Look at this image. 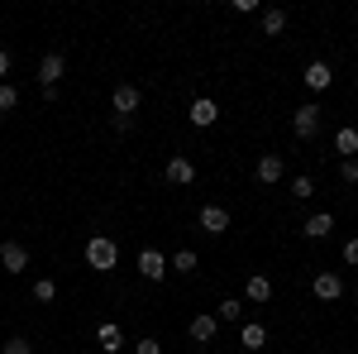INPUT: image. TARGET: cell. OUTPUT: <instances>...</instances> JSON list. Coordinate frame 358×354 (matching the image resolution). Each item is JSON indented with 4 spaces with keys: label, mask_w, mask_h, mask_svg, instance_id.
Here are the masks:
<instances>
[{
    "label": "cell",
    "mask_w": 358,
    "mask_h": 354,
    "mask_svg": "<svg viewBox=\"0 0 358 354\" xmlns=\"http://www.w3.org/2000/svg\"><path fill=\"white\" fill-rule=\"evenodd\" d=\"M115 259H120V249H115V240L110 235H91V240H86V264H91V268H115Z\"/></svg>",
    "instance_id": "obj_1"
},
{
    "label": "cell",
    "mask_w": 358,
    "mask_h": 354,
    "mask_svg": "<svg viewBox=\"0 0 358 354\" xmlns=\"http://www.w3.org/2000/svg\"><path fill=\"white\" fill-rule=\"evenodd\" d=\"M134 110H138V86L134 82H120V86H115V115H124V120H129Z\"/></svg>",
    "instance_id": "obj_4"
},
{
    "label": "cell",
    "mask_w": 358,
    "mask_h": 354,
    "mask_svg": "<svg viewBox=\"0 0 358 354\" xmlns=\"http://www.w3.org/2000/svg\"><path fill=\"white\" fill-rule=\"evenodd\" d=\"M201 230H206V235H224V230H229V211H224V206H206V211H201Z\"/></svg>",
    "instance_id": "obj_6"
},
{
    "label": "cell",
    "mask_w": 358,
    "mask_h": 354,
    "mask_svg": "<svg viewBox=\"0 0 358 354\" xmlns=\"http://www.w3.org/2000/svg\"><path fill=\"white\" fill-rule=\"evenodd\" d=\"M15 106H20V91L10 82H0V110H15Z\"/></svg>",
    "instance_id": "obj_23"
},
{
    "label": "cell",
    "mask_w": 358,
    "mask_h": 354,
    "mask_svg": "<svg viewBox=\"0 0 358 354\" xmlns=\"http://www.w3.org/2000/svg\"><path fill=\"white\" fill-rule=\"evenodd\" d=\"M239 354H248V350H239Z\"/></svg>",
    "instance_id": "obj_30"
},
{
    "label": "cell",
    "mask_w": 358,
    "mask_h": 354,
    "mask_svg": "<svg viewBox=\"0 0 358 354\" xmlns=\"http://www.w3.org/2000/svg\"><path fill=\"white\" fill-rule=\"evenodd\" d=\"M248 301H268L273 297V282H268V278H263V273H253V278H248Z\"/></svg>",
    "instance_id": "obj_18"
},
{
    "label": "cell",
    "mask_w": 358,
    "mask_h": 354,
    "mask_svg": "<svg viewBox=\"0 0 358 354\" xmlns=\"http://www.w3.org/2000/svg\"><path fill=\"white\" fill-rule=\"evenodd\" d=\"M239 316H244V306H239L234 297H224V301H220V311H215V321H239Z\"/></svg>",
    "instance_id": "obj_21"
},
{
    "label": "cell",
    "mask_w": 358,
    "mask_h": 354,
    "mask_svg": "<svg viewBox=\"0 0 358 354\" xmlns=\"http://www.w3.org/2000/svg\"><path fill=\"white\" fill-rule=\"evenodd\" d=\"M215 120H220L215 101H206V96H201V101H192V125H196V130H210Z\"/></svg>",
    "instance_id": "obj_8"
},
{
    "label": "cell",
    "mask_w": 358,
    "mask_h": 354,
    "mask_svg": "<svg viewBox=\"0 0 358 354\" xmlns=\"http://www.w3.org/2000/svg\"><path fill=\"white\" fill-rule=\"evenodd\" d=\"M292 130H296L301 139H310L315 130H320V110H315V106H301L296 115H292Z\"/></svg>",
    "instance_id": "obj_5"
},
{
    "label": "cell",
    "mask_w": 358,
    "mask_h": 354,
    "mask_svg": "<svg viewBox=\"0 0 358 354\" xmlns=\"http://www.w3.org/2000/svg\"><path fill=\"white\" fill-rule=\"evenodd\" d=\"M330 82H334V72L325 62H310V67H306V86H310V91H325Z\"/></svg>",
    "instance_id": "obj_14"
},
{
    "label": "cell",
    "mask_w": 358,
    "mask_h": 354,
    "mask_svg": "<svg viewBox=\"0 0 358 354\" xmlns=\"http://www.w3.org/2000/svg\"><path fill=\"white\" fill-rule=\"evenodd\" d=\"M292 196H315V182H310V177H292Z\"/></svg>",
    "instance_id": "obj_24"
},
{
    "label": "cell",
    "mask_w": 358,
    "mask_h": 354,
    "mask_svg": "<svg viewBox=\"0 0 358 354\" xmlns=\"http://www.w3.org/2000/svg\"><path fill=\"white\" fill-rule=\"evenodd\" d=\"M134 354H163V345H158V340L148 335V340H138V345H134Z\"/></svg>",
    "instance_id": "obj_26"
},
{
    "label": "cell",
    "mask_w": 358,
    "mask_h": 354,
    "mask_svg": "<svg viewBox=\"0 0 358 354\" xmlns=\"http://www.w3.org/2000/svg\"><path fill=\"white\" fill-rule=\"evenodd\" d=\"M339 292H344V282H339V273H320V278H315V297H320V301H334Z\"/></svg>",
    "instance_id": "obj_11"
},
{
    "label": "cell",
    "mask_w": 358,
    "mask_h": 354,
    "mask_svg": "<svg viewBox=\"0 0 358 354\" xmlns=\"http://www.w3.org/2000/svg\"><path fill=\"white\" fill-rule=\"evenodd\" d=\"M167 182H177V187L196 182V163L192 158H172V163H167Z\"/></svg>",
    "instance_id": "obj_10"
},
{
    "label": "cell",
    "mask_w": 358,
    "mask_h": 354,
    "mask_svg": "<svg viewBox=\"0 0 358 354\" xmlns=\"http://www.w3.org/2000/svg\"><path fill=\"white\" fill-rule=\"evenodd\" d=\"M239 340H244V350H263V340H268V326H258V321H248L244 330H239Z\"/></svg>",
    "instance_id": "obj_16"
},
{
    "label": "cell",
    "mask_w": 358,
    "mask_h": 354,
    "mask_svg": "<svg viewBox=\"0 0 358 354\" xmlns=\"http://www.w3.org/2000/svg\"><path fill=\"white\" fill-rule=\"evenodd\" d=\"M57 297V282L53 278H38V282H34V301H53Z\"/></svg>",
    "instance_id": "obj_22"
},
{
    "label": "cell",
    "mask_w": 358,
    "mask_h": 354,
    "mask_svg": "<svg viewBox=\"0 0 358 354\" xmlns=\"http://www.w3.org/2000/svg\"><path fill=\"white\" fill-rule=\"evenodd\" d=\"M62 67H67V62H62V53H48L43 62H38V82H43V91H53V86H57Z\"/></svg>",
    "instance_id": "obj_7"
},
{
    "label": "cell",
    "mask_w": 358,
    "mask_h": 354,
    "mask_svg": "<svg viewBox=\"0 0 358 354\" xmlns=\"http://www.w3.org/2000/svg\"><path fill=\"white\" fill-rule=\"evenodd\" d=\"M354 292H358V287H354Z\"/></svg>",
    "instance_id": "obj_31"
},
{
    "label": "cell",
    "mask_w": 358,
    "mask_h": 354,
    "mask_svg": "<svg viewBox=\"0 0 358 354\" xmlns=\"http://www.w3.org/2000/svg\"><path fill=\"white\" fill-rule=\"evenodd\" d=\"M339 177H344V182H358V158H344V163H339Z\"/></svg>",
    "instance_id": "obj_25"
},
{
    "label": "cell",
    "mask_w": 358,
    "mask_h": 354,
    "mask_svg": "<svg viewBox=\"0 0 358 354\" xmlns=\"http://www.w3.org/2000/svg\"><path fill=\"white\" fill-rule=\"evenodd\" d=\"M5 72H10V53H0V77H5Z\"/></svg>",
    "instance_id": "obj_29"
},
{
    "label": "cell",
    "mask_w": 358,
    "mask_h": 354,
    "mask_svg": "<svg viewBox=\"0 0 358 354\" xmlns=\"http://www.w3.org/2000/svg\"><path fill=\"white\" fill-rule=\"evenodd\" d=\"M0 268L5 273H24L29 268V249L15 245V240H5V245H0Z\"/></svg>",
    "instance_id": "obj_2"
},
{
    "label": "cell",
    "mask_w": 358,
    "mask_h": 354,
    "mask_svg": "<svg viewBox=\"0 0 358 354\" xmlns=\"http://www.w3.org/2000/svg\"><path fill=\"white\" fill-rule=\"evenodd\" d=\"M344 264H354V268H358V240H349V245H344Z\"/></svg>",
    "instance_id": "obj_27"
},
{
    "label": "cell",
    "mask_w": 358,
    "mask_h": 354,
    "mask_svg": "<svg viewBox=\"0 0 358 354\" xmlns=\"http://www.w3.org/2000/svg\"><path fill=\"white\" fill-rule=\"evenodd\" d=\"M215 326H220L215 316H192V340L196 345H210L215 340Z\"/></svg>",
    "instance_id": "obj_12"
},
{
    "label": "cell",
    "mask_w": 358,
    "mask_h": 354,
    "mask_svg": "<svg viewBox=\"0 0 358 354\" xmlns=\"http://www.w3.org/2000/svg\"><path fill=\"white\" fill-rule=\"evenodd\" d=\"M172 268H177V273H187V278H192V273L201 268V259H196L192 249H182V254H177V259H172Z\"/></svg>",
    "instance_id": "obj_20"
},
{
    "label": "cell",
    "mask_w": 358,
    "mask_h": 354,
    "mask_svg": "<svg viewBox=\"0 0 358 354\" xmlns=\"http://www.w3.org/2000/svg\"><path fill=\"white\" fill-rule=\"evenodd\" d=\"M0 354H29V340H10V345H5Z\"/></svg>",
    "instance_id": "obj_28"
},
{
    "label": "cell",
    "mask_w": 358,
    "mask_h": 354,
    "mask_svg": "<svg viewBox=\"0 0 358 354\" xmlns=\"http://www.w3.org/2000/svg\"><path fill=\"white\" fill-rule=\"evenodd\" d=\"M334 149H339L344 158H354V154H358V130H354V125H344V130L334 135Z\"/></svg>",
    "instance_id": "obj_17"
},
{
    "label": "cell",
    "mask_w": 358,
    "mask_h": 354,
    "mask_svg": "<svg viewBox=\"0 0 358 354\" xmlns=\"http://www.w3.org/2000/svg\"><path fill=\"white\" fill-rule=\"evenodd\" d=\"M330 230H334V216H330V211H320V216L306 220V240H325Z\"/></svg>",
    "instance_id": "obj_15"
},
{
    "label": "cell",
    "mask_w": 358,
    "mask_h": 354,
    "mask_svg": "<svg viewBox=\"0 0 358 354\" xmlns=\"http://www.w3.org/2000/svg\"><path fill=\"white\" fill-rule=\"evenodd\" d=\"M138 273H143L148 282H163L167 278V259L158 254V249H143V254H138Z\"/></svg>",
    "instance_id": "obj_3"
},
{
    "label": "cell",
    "mask_w": 358,
    "mask_h": 354,
    "mask_svg": "<svg viewBox=\"0 0 358 354\" xmlns=\"http://www.w3.org/2000/svg\"><path fill=\"white\" fill-rule=\"evenodd\" d=\"M253 172H258V182H268V187H273V182H282V172H287V168H282V158H277V154H263Z\"/></svg>",
    "instance_id": "obj_9"
},
{
    "label": "cell",
    "mask_w": 358,
    "mask_h": 354,
    "mask_svg": "<svg viewBox=\"0 0 358 354\" xmlns=\"http://www.w3.org/2000/svg\"><path fill=\"white\" fill-rule=\"evenodd\" d=\"M96 340H101V350H106V354H120V350H124V330L115 326V321H110V326H101V335H96Z\"/></svg>",
    "instance_id": "obj_13"
},
{
    "label": "cell",
    "mask_w": 358,
    "mask_h": 354,
    "mask_svg": "<svg viewBox=\"0 0 358 354\" xmlns=\"http://www.w3.org/2000/svg\"><path fill=\"white\" fill-rule=\"evenodd\" d=\"M287 29V10H263V34H282Z\"/></svg>",
    "instance_id": "obj_19"
}]
</instances>
